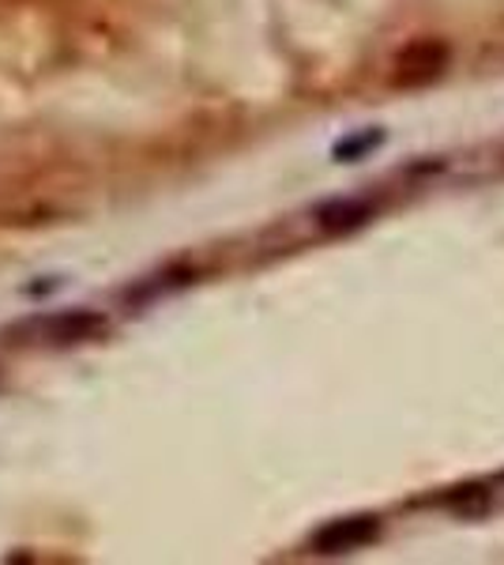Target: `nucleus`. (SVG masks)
Here are the masks:
<instances>
[{
  "label": "nucleus",
  "instance_id": "1",
  "mask_svg": "<svg viewBox=\"0 0 504 565\" xmlns=\"http://www.w3.org/2000/svg\"><path fill=\"white\" fill-rule=\"evenodd\" d=\"M109 332V321L98 309H57V313H34L4 328V340L12 348L31 351H64L84 348V343L103 340Z\"/></svg>",
  "mask_w": 504,
  "mask_h": 565
},
{
  "label": "nucleus",
  "instance_id": "2",
  "mask_svg": "<svg viewBox=\"0 0 504 565\" xmlns=\"http://www.w3.org/2000/svg\"><path fill=\"white\" fill-rule=\"evenodd\" d=\"M444 61H448V50L437 39L410 42L407 50L396 57V65H392V84H396V87L433 84V79L444 72Z\"/></svg>",
  "mask_w": 504,
  "mask_h": 565
},
{
  "label": "nucleus",
  "instance_id": "3",
  "mask_svg": "<svg viewBox=\"0 0 504 565\" xmlns=\"http://www.w3.org/2000/svg\"><path fill=\"white\" fill-rule=\"evenodd\" d=\"M380 535V521L377 516H343V521L324 524L313 535V551L317 554H346L357 551V546L373 543Z\"/></svg>",
  "mask_w": 504,
  "mask_h": 565
},
{
  "label": "nucleus",
  "instance_id": "4",
  "mask_svg": "<svg viewBox=\"0 0 504 565\" xmlns=\"http://www.w3.org/2000/svg\"><path fill=\"white\" fill-rule=\"evenodd\" d=\"M369 204H362V200H332V204L320 207V226L324 231H351V226H362L365 218H369Z\"/></svg>",
  "mask_w": 504,
  "mask_h": 565
}]
</instances>
